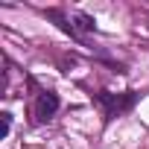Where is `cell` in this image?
<instances>
[{"mask_svg":"<svg viewBox=\"0 0 149 149\" xmlns=\"http://www.w3.org/2000/svg\"><path fill=\"white\" fill-rule=\"evenodd\" d=\"M58 94L56 91H38L35 94V102H32V117L38 120V123H47V120H53L56 117V111H58Z\"/></svg>","mask_w":149,"mask_h":149,"instance_id":"obj_1","label":"cell"},{"mask_svg":"<svg viewBox=\"0 0 149 149\" xmlns=\"http://www.w3.org/2000/svg\"><path fill=\"white\" fill-rule=\"evenodd\" d=\"M97 100L105 105V117H117L120 111H126L132 102H134V94H126V97H111V94H97Z\"/></svg>","mask_w":149,"mask_h":149,"instance_id":"obj_2","label":"cell"},{"mask_svg":"<svg viewBox=\"0 0 149 149\" xmlns=\"http://www.w3.org/2000/svg\"><path fill=\"white\" fill-rule=\"evenodd\" d=\"M0 117H3V137H6V134H9V129H12V114H9V111H3Z\"/></svg>","mask_w":149,"mask_h":149,"instance_id":"obj_3","label":"cell"}]
</instances>
